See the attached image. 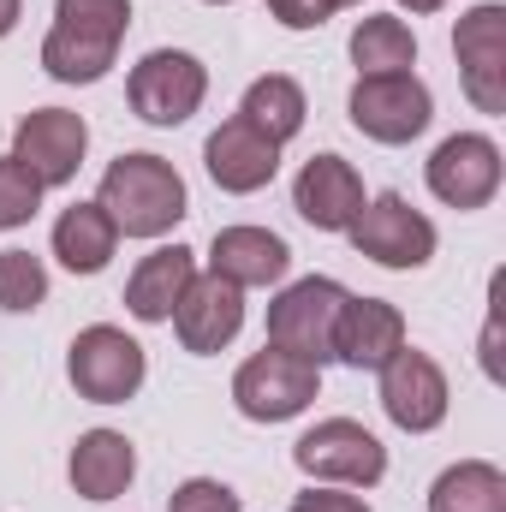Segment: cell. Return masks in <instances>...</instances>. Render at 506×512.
<instances>
[{
    "mask_svg": "<svg viewBox=\"0 0 506 512\" xmlns=\"http://www.w3.org/2000/svg\"><path fill=\"white\" fill-rule=\"evenodd\" d=\"M173 328H179V346H185V352L215 358V352L233 346L239 328H245V292H239L233 280H221V274H197V280L185 286L179 310H173Z\"/></svg>",
    "mask_w": 506,
    "mask_h": 512,
    "instance_id": "cell-15",
    "label": "cell"
},
{
    "mask_svg": "<svg viewBox=\"0 0 506 512\" xmlns=\"http://www.w3.org/2000/svg\"><path fill=\"white\" fill-rule=\"evenodd\" d=\"M66 477L84 501H120L131 489V477H137V447L120 429H90V435H78Z\"/></svg>",
    "mask_w": 506,
    "mask_h": 512,
    "instance_id": "cell-20",
    "label": "cell"
},
{
    "mask_svg": "<svg viewBox=\"0 0 506 512\" xmlns=\"http://www.w3.org/2000/svg\"><path fill=\"white\" fill-rule=\"evenodd\" d=\"M292 512H370V501L346 495V489H304V495H292Z\"/></svg>",
    "mask_w": 506,
    "mask_h": 512,
    "instance_id": "cell-29",
    "label": "cell"
},
{
    "mask_svg": "<svg viewBox=\"0 0 506 512\" xmlns=\"http://www.w3.org/2000/svg\"><path fill=\"white\" fill-rule=\"evenodd\" d=\"M203 167H209V179H215L221 191L251 197V191H262V185L280 173V143H268L251 120L233 114L221 131H209V143H203Z\"/></svg>",
    "mask_w": 506,
    "mask_h": 512,
    "instance_id": "cell-16",
    "label": "cell"
},
{
    "mask_svg": "<svg viewBox=\"0 0 506 512\" xmlns=\"http://www.w3.org/2000/svg\"><path fill=\"white\" fill-rule=\"evenodd\" d=\"M429 512H506V471L489 459H459L435 477Z\"/></svg>",
    "mask_w": 506,
    "mask_h": 512,
    "instance_id": "cell-22",
    "label": "cell"
},
{
    "mask_svg": "<svg viewBox=\"0 0 506 512\" xmlns=\"http://www.w3.org/2000/svg\"><path fill=\"white\" fill-rule=\"evenodd\" d=\"M435 120V96L417 72H376L352 84V126L370 143H411Z\"/></svg>",
    "mask_w": 506,
    "mask_h": 512,
    "instance_id": "cell-9",
    "label": "cell"
},
{
    "mask_svg": "<svg viewBox=\"0 0 506 512\" xmlns=\"http://www.w3.org/2000/svg\"><path fill=\"white\" fill-rule=\"evenodd\" d=\"M304 90H298V78H286V72H268V78H256L251 90H245V102H239V120H251L268 143H292L298 131H304Z\"/></svg>",
    "mask_w": 506,
    "mask_h": 512,
    "instance_id": "cell-23",
    "label": "cell"
},
{
    "mask_svg": "<svg viewBox=\"0 0 506 512\" xmlns=\"http://www.w3.org/2000/svg\"><path fill=\"white\" fill-rule=\"evenodd\" d=\"M501 143L483 137V131H453L435 143V155L423 161V179L429 191L447 203V209H489L495 191H501Z\"/></svg>",
    "mask_w": 506,
    "mask_h": 512,
    "instance_id": "cell-8",
    "label": "cell"
},
{
    "mask_svg": "<svg viewBox=\"0 0 506 512\" xmlns=\"http://www.w3.org/2000/svg\"><path fill=\"white\" fill-rule=\"evenodd\" d=\"M316 393H322V364H304V358L274 352V346H262L256 358H245L239 376H233V405L251 423H286Z\"/></svg>",
    "mask_w": 506,
    "mask_h": 512,
    "instance_id": "cell-7",
    "label": "cell"
},
{
    "mask_svg": "<svg viewBox=\"0 0 506 512\" xmlns=\"http://www.w3.org/2000/svg\"><path fill=\"white\" fill-rule=\"evenodd\" d=\"M167 507L173 512H245L239 507V495H233L227 483H215V477H191V483H179V489L167 495Z\"/></svg>",
    "mask_w": 506,
    "mask_h": 512,
    "instance_id": "cell-27",
    "label": "cell"
},
{
    "mask_svg": "<svg viewBox=\"0 0 506 512\" xmlns=\"http://www.w3.org/2000/svg\"><path fill=\"white\" fill-rule=\"evenodd\" d=\"M352 66H358V78H376V72H411L417 66V36H411V24L405 18H358V30H352Z\"/></svg>",
    "mask_w": 506,
    "mask_h": 512,
    "instance_id": "cell-24",
    "label": "cell"
},
{
    "mask_svg": "<svg viewBox=\"0 0 506 512\" xmlns=\"http://www.w3.org/2000/svg\"><path fill=\"white\" fill-rule=\"evenodd\" d=\"M18 18H24V0H0V36H12Z\"/></svg>",
    "mask_w": 506,
    "mask_h": 512,
    "instance_id": "cell-30",
    "label": "cell"
},
{
    "mask_svg": "<svg viewBox=\"0 0 506 512\" xmlns=\"http://www.w3.org/2000/svg\"><path fill=\"white\" fill-rule=\"evenodd\" d=\"M191 280H197V251L161 245V251H149L137 268H131L126 310L137 316V322H173V310H179V298H185Z\"/></svg>",
    "mask_w": 506,
    "mask_h": 512,
    "instance_id": "cell-19",
    "label": "cell"
},
{
    "mask_svg": "<svg viewBox=\"0 0 506 512\" xmlns=\"http://www.w3.org/2000/svg\"><path fill=\"white\" fill-rule=\"evenodd\" d=\"M292 459H298L304 477H322V483H340V489H376L387 477V447L352 417H328V423L304 429Z\"/></svg>",
    "mask_w": 506,
    "mask_h": 512,
    "instance_id": "cell-6",
    "label": "cell"
},
{
    "mask_svg": "<svg viewBox=\"0 0 506 512\" xmlns=\"http://www.w3.org/2000/svg\"><path fill=\"white\" fill-rule=\"evenodd\" d=\"M42 298H48V268H42V256L0 251V310L24 316V310H36Z\"/></svg>",
    "mask_w": 506,
    "mask_h": 512,
    "instance_id": "cell-25",
    "label": "cell"
},
{
    "mask_svg": "<svg viewBox=\"0 0 506 512\" xmlns=\"http://www.w3.org/2000/svg\"><path fill=\"white\" fill-rule=\"evenodd\" d=\"M405 346V316L387 298H346L334 322V358L346 370H381Z\"/></svg>",
    "mask_w": 506,
    "mask_h": 512,
    "instance_id": "cell-17",
    "label": "cell"
},
{
    "mask_svg": "<svg viewBox=\"0 0 506 512\" xmlns=\"http://www.w3.org/2000/svg\"><path fill=\"white\" fill-rule=\"evenodd\" d=\"M399 6H405V12H441L447 0H399Z\"/></svg>",
    "mask_w": 506,
    "mask_h": 512,
    "instance_id": "cell-31",
    "label": "cell"
},
{
    "mask_svg": "<svg viewBox=\"0 0 506 512\" xmlns=\"http://www.w3.org/2000/svg\"><path fill=\"white\" fill-rule=\"evenodd\" d=\"M42 191H48V185H42L18 155H0V233L30 227L36 209H42Z\"/></svg>",
    "mask_w": 506,
    "mask_h": 512,
    "instance_id": "cell-26",
    "label": "cell"
},
{
    "mask_svg": "<svg viewBox=\"0 0 506 512\" xmlns=\"http://www.w3.org/2000/svg\"><path fill=\"white\" fill-rule=\"evenodd\" d=\"M12 155L42 179V185H72L84 155H90V126L84 114H66V108H36L24 114L12 131Z\"/></svg>",
    "mask_w": 506,
    "mask_h": 512,
    "instance_id": "cell-13",
    "label": "cell"
},
{
    "mask_svg": "<svg viewBox=\"0 0 506 512\" xmlns=\"http://www.w3.org/2000/svg\"><path fill=\"white\" fill-rule=\"evenodd\" d=\"M376 376H381V411H387L405 435H429V429L447 423L453 393H447V376H441V364H435L429 352L399 346Z\"/></svg>",
    "mask_w": 506,
    "mask_h": 512,
    "instance_id": "cell-12",
    "label": "cell"
},
{
    "mask_svg": "<svg viewBox=\"0 0 506 512\" xmlns=\"http://www.w3.org/2000/svg\"><path fill=\"white\" fill-rule=\"evenodd\" d=\"M126 30V0H54V30L42 36V72L54 84H96L114 72Z\"/></svg>",
    "mask_w": 506,
    "mask_h": 512,
    "instance_id": "cell-1",
    "label": "cell"
},
{
    "mask_svg": "<svg viewBox=\"0 0 506 512\" xmlns=\"http://www.w3.org/2000/svg\"><path fill=\"white\" fill-rule=\"evenodd\" d=\"M346 233H352V251L381 262V268H423V262L435 256V221L417 215L399 191L370 197Z\"/></svg>",
    "mask_w": 506,
    "mask_h": 512,
    "instance_id": "cell-11",
    "label": "cell"
},
{
    "mask_svg": "<svg viewBox=\"0 0 506 512\" xmlns=\"http://www.w3.org/2000/svg\"><path fill=\"white\" fill-rule=\"evenodd\" d=\"M346 6H364V0H346Z\"/></svg>",
    "mask_w": 506,
    "mask_h": 512,
    "instance_id": "cell-32",
    "label": "cell"
},
{
    "mask_svg": "<svg viewBox=\"0 0 506 512\" xmlns=\"http://www.w3.org/2000/svg\"><path fill=\"white\" fill-rule=\"evenodd\" d=\"M66 376L78 387V399H90V405H126L131 393L143 387V376H149V358H143V346L131 340L126 328L96 322V328H84L72 340Z\"/></svg>",
    "mask_w": 506,
    "mask_h": 512,
    "instance_id": "cell-5",
    "label": "cell"
},
{
    "mask_svg": "<svg viewBox=\"0 0 506 512\" xmlns=\"http://www.w3.org/2000/svg\"><path fill=\"white\" fill-rule=\"evenodd\" d=\"M340 6H346V0H268V12H274L286 30H316V24H328Z\"/></svg>",
    "mask_w": 506,
    "mask_h": 512,
    "instance_id": "cell-28",
    "label": "cell"
},
{
    "mask_svg": "<svg viewBox=\"0 0 506 512\" xmlns=\"http://www.w3.org/2000/svg\"><path fill=\"white\" fill-rule=\"evenodd\" d=\"M209 6H227V0H209Z\"/></svg>",
    "mask_w": 506,
    "mask_h": 512,
    "instance_id": "cell-33",
    "label": "cell"
},
{
    "mask_svg": "<svg viewBox=\"0 0 506 512\" xmlns=\"http://www.w3.org/2000/svg\"><path fill=\"white\" fill-rule=\"evenodd\" d=\"M286 268H292V251L268 227H221L215 245H209V274L233 280L239 292L245 286H274Z\"/></svg>",
    "mask_w": 506,
    "mask_h": 512,
    "instance_id": "cell-18",
    "label": "cell"
},
{
    "mask_svg": "<svg viewBox=\"0 0 506 512\" xmlns=\"http://www.w3.org/2000/svg\"><path fill=\"white\" fill-rule=\"evenodd\" d=\"M120 251V227L108 221V209L102 203H72V209H60V221H54V256H60V268H72V274H102L108 262Z\"/></svg>",
    "mask_w": 506,
    "mask_h": 512,
    "instance_id": "cell-21",
    "label": "cell"
},
{
    "mask_svg": "<svg viewBox=\"0 0 506 512\" xmlns=\"http://www.w3.org/2000/svg\"><path fill=\"white\" fill-rule=\"evenodd\" d=\"M453 54H459V84L477 102V114L501 120L506 114V6L483 0L459 18L453 30Z\"/></svg>",
    "mask_w": 506,
    "mask_h": 512,
    "instance_id": "cell-10",
    "label": "cell"
},
{
    "mask_svg": "<svg viewBox=\"0 0 506 512\" xmlns=\"http://www.w3.org/2000/svg\"><path fill=\"white\" fill-rule=\"evenodd\" d=\"M96 203L108 209V221L126 239H161V233H173L191 215V197H185L179 167L161 161V155H143V149L137 155H120L102 173V197Z\"/></svg>",
    "mask_w": 506,
    "mask_h": 512,
    "instance_id": "cell-2",
    "label": "cell"
},
{
    "mask_svg": "<svg viewBox=\"0 0 506 512\" xmlns=\"http://www.w3.org/2000/svg\"><path fill=\"white\" fill-rule=\"evenodd\" d=\"M209 96V66L185 48H155L131 66L126 102L143 126H185Z\"/></svg>",
    "mask_w": 506,
    "mask_h": 512,
    "instance_id": "cell-4",
    "label": "cell"
},
{
    "mask_svg": "<svg viewBox=\"0 0 506 512\" xmlns=\"http://www.w3.org/2000/svg\"><path fill=\"white\" fill-rule=\"evenodd\" d=\"M364 179L346 155H310L292 179V209L316 227V233H346L364 209Z\"/></svg>",
    "mask_w": 506,
    "mask_h": 512,
    "instance_id": "cell-14",
    "label": "cell"
},
{
    "mask_svg": "<svg viewBox=\"0 0 506 512\" xmlns=\"http://www.w3.org/2000/svg\"><path fill=\"white\" fill-rule=\"evenodd\" d=\"M352 292L328 274H304L292 280L274 304H268V346L274 352H292L304 364H328L334 358V322H340V304Z\"/></svg>",
    "mask_w": 506,
    "mask_h": 512,
    "instance_id": "cell-3",
    "label": "cell"
}]
</instances>
